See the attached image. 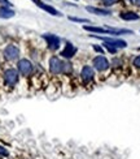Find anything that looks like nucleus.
Listing matches in <instances>:
<instances>
[{"label": "nucleus", "instance_id": "obj_1", "mask_svg": "<svg viewBox=\"0 0 140 159\" xmlns=\"http://www.w3.org/2000/svg\"><path fill=\"white\" fill-rule=\"evenodd\" d=\"M90 37L95 38V39H99V41H103L104 43L109 44V46L114 47V48H126L127 47V42L126 41H122V39H115V38H112V37H100V35H94V34H90Z\"/></svg>", "mask_w": 140, "mask_h": 159}, {"label": "nucleus", "instance_id": "obj_2", "mask_svg": "<svg viewBox=\"0 0 140 159\" xmlns=\"http://www.w3.org/2000/svg\"><path fill=\"white\" fill-rule=\"evenodd\" d=\"M64 68H65V63L62 61L60 58L57 56H52L49 59V71L52 74H61L64 73Z\"/></svg>", "mask_w": 140, "mask_h": 159}, {"label": "nucleus", "instance_id": "obj_3", "mask_svg": "<svg viewBox=\"0 0 140 159\" xmlns=\"http://www.w3.org/2000/svg\"><path fill=\"white\" fill-rule=\"evenodd\" d=\"M17 69H18V72L22 76L27 77L32 73V64H31L30 60L21 59V60H18V63H17Z\"/></svg>", "mask_w": 140, "mask_h": 159}, {"label": "nucleus", "instance_id": "obj_4", "mask_svg": "<svg viewBox=\"0 0 140 159\" xmlns=\"http://www.w3.org/2000/svg\"><path fill=\"white\" fill-rule=\"evenodd\" d=\"M4 81L8 86H14L18 82V72L14 68H8L4 72Z\"/></svg>", "mask_w": 140, "mask_h": 159}, {"label": "nucleus", "instance_id": "obj_5", "mask_svg": "<svg viewBox=\"0 0 140 159\" xmlns=\"http://www.w3.org/2000/svg\"><path fill=\"white\" fill-rule=\"evenodd\" d=\"M43 39L47 42V46H48L49 50L52 51H56L60 48V44H61V41L57 35L55 34H43Z\"/></svg>", "mask_w": 140, "mask_h": 159}, {"label": "nucleus", "instance_id": "obj_6", "mask_svg": "<svg viewBox=\"0 0 140 159\" xmlns=\"http://www.w3.org/2000/svg\"><path fill=\"white\" fill-rule=\"evenodd\" d=\"M92 65H94V68H95L96 71L104 72V71L108 69L110 64H109L108 59H106L105 56L99 55V56H96V58H94V60H92Z\"/></svg>", "mask_w": 140, "mask_h": 159}, {"label": "nucleus", "instance_id": "obj_7", "mask_svg": "<svg viewBox=\"0 0 140 159\" xmlns=\"http://www.w3.org/2000/svg\"><path fill=\"white\" fill-rule=\"evenodd\" d=\"M3 55H4V58L7 60L13 61V60L18 59L20 50H18V47L14 46V44H8V46L4 48V51H3Z\"/></svg>", "mask_w": 140, "mask_h": 159}, {"label": "nucleus", "instance_id": "obj_8", "mask_svg": "<svg viewBox=\"0 0 140 159\" xmlns=\"http://www.w3.org/2000/svg\"><path fill=\"white\" fill-rule=\"evenodd\" d=\"M94 76H95V71L90 65H84L82 68V71H80V78H82L83 82H90V81L94 80Z\"/></svg>", "mask_w": 140, "mask_h": 159}, {"label": "nucleus", "instance_id": "obj_9", "mask_svg": "<svg viewBox=\"0 0 140 159\" xmlns=\"http://www.w3.org/2000/svg\"><path fill=\"white\" fill-rule=\"evenodd\" d=\"M77 47H74V44L73 43H70V42H68L66 43V46H65V48L61 51V53L60 55L62 56V58H65V59H71L74 55L77 53Z\"/></svg>", "mask_w": 140, "mask_h": 159}, {"label": "nucleus", "instance_id": "obj_10", "mask_svg": "<svg viewBox=\"0 0 140 159\" xmlns=\"http://www.w3.org/2000/svg\"><path fill=\"white\" fill-rule=\"evenodd\" d=\"M32 1H34L39 8H42L43 11H46L47 13L52 14V16H61V13H60V12H58L57 9H55V8L51 7V5H48V4H44V3L40 1V0H32Z\"/></svg>", "mask_w": 140, "mask_h": 159}, {"label": "nucleus", "instance_id": "obj_11", "mask_svg": "<svg viewBox=\"0 0 140 159\" xmlns=\"http://www.w3.org/2000/svg\"><path fill=\"white\" fill-rule=\"evenodd\" d=\"M83 29L87 30L90 33H100V34H110L109 28H97V26H91V25H84Z\"/></svg>", "mask_w": 140, "mask_h": 159}, {"label": "nucleus", "instance_id": "obj_12", "mask_svg": "<svg viewBox=\"0 0 140 159\" xmlns=\"http://www.w3.org/2000/svg\"><path fill=\"white\" fill-rule=\"evenodd\" d=\"M90 13H94V14H97V16H109L110 14V11L109 9H103V8H96V7H86Z\"/></svg>", "mask_w": 140, "mask_h": 159}, {"label": "nucleus", "instance_id": "obj_13", "mask_svg": "<svg viewBox=\"0 0 140 159\" xmlns=\"http://www.w3.org/2000/svg\"><path fill=\"white\" fill-rule=\"evenodd\" d=\"M120 17L125 21H135L139 20V14L135 13V12H122L120 13Z\"/></svg>", "mask_w": 140, "mask_h": 159}, {"label": "nucleus", "instance_id": "obj_14", "mask_svg": "<svg viewBox=\"0 0 140 159\" xmlns=\"http://www.w3.org/2000/svg\"><path fill=\"white\" fill-rule=\"evenodd\" d=\"M14 16V11L8 7L0 8V19H12Z\"/></svg>", "mask_w": 140, "mask_h": 159}, {"label": "nucleus", "instance_id": "obj_15", "mask_svg": "<svg viewBox=\"0 0 140 159\" xmlns=\"http://www.w3.org/2000/svg\"><path fill=\"white\" fill-rule=\"evenodd\" d=\"M70 21H74V22H90V20L87 19H78V17H69Z\"/></svg>", "mask_w": 140, "mask_h": 159}, {"label": "nucleus", "instance_id": "obj_16", "mask_svg": "<svg viewBox=\"0 0 140 159\" xmlns=\"http://www.w3.org/2000/svg\"><path fill=\"white\" fill-rule=\"evenodd\" d=\"M103 46H104V47H105V48H106V50H108V51H109V52H110V53H115V52H117V48H114V47L109 46V44L104 43V44H103Z\"/></svg>", "mask_w": 140, "mask_h": 159}, {"label": "nucleus", "instance_id": "obj_17", "mask_svg": "<svg viewBox=\"0 0 140 159\" xmlns=\"http://www.w3.org/2000/svg\"><path fill=\"white\" fill-rule=\"evenodd\" d=\"M8 150L5 148H3V146H0V157H8Z\"/></svg>", "mask_w": 140, "mask_h": 159}, {"label": "nucleus", "instance_id": "obj_18", "mask_svg": "<svg viewBox=\"0 0 140 159\" xmlns=\"http://www.w3.org/2000/svg\"><path fill=\"white\" fill-rule=\"evenodd\" d=\"M103 3H104V5L109 7V5H113L115 3H118V0H103Z\"/></svg>", "mask_w": 140, "mask_h": 159}, {"label": "nucleus", "instance_id": "obj_19", "mask_svg": "<svg viewBox=\"0 0 140 159\" xmlns=\"http://www.w3.org/2000/svg\"><path fill=\"white\" fill-rule=\"evenodd\" d=\"M70 72H71V64H70V63H65L64 73H70Z\"/></svg>", "mask_w": 140, "mask_h": 159}, {"label": "nucleus", "instance_id": "obj_20", "mask_svg": "<svg viewBox=\"0 0 140 159\" xmlns=\"http://www.w3.org/2000/svg\"><path fill=\"white\" fill-rule=\"evenodd\" d=\"M94 50L96 51V52H100V55H104V48L100 46H96V44H94Z\"/></svg>", "mask_w": 140, "mask_h": 159}, {"label": "nucleus", "instance_id": "obj_21", "mask_svg": "<svg viewBox=\"0 0 140 159\" xmlns=\"http://www.w3.org/2000/svg\"><path fill=\"white\" fill-rule=\"evenodd\" d=\"M134 65H135L136 68H140V55L134 59Z\"/></svg>", "mask_w": 140, "mask_h": 159}, {"label": "nucleus", "instance_id": "obj_22", "mask_svg": "<svg viewBox=\"0 0 140 159\" xmlns=\"http://www.w3.org/2000/svg\"><path fill=\"white\" fill-rule=\"evenodd\" d=\"M131 1H132L134 4H136V5H139L140 7V0H131Z\"/></svg>", "mask_w": 140, "mask_h": 159}]
</instances>
